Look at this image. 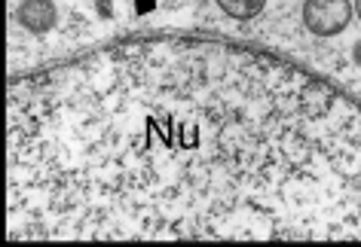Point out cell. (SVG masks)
<instances>
[{
    "instance_id": "cell-3",
    "label": "cell",
    "mask_w": 361,
    "mask_h": 247,
    "mask_svg": "<svg viewBox=\"0 0 361 247\" xmlns=\"http://www.w3.org/2000/svg\"><path fill=\"white\" fill-rule=\"evenodd\" d=\"M214 4L221 6L224 15L236 18V22H251V18H257L264 13L267 0H214Z\"/></svg>"
},
{
    "instance_id": "cell-4",
    "label": "cell",
    "mask_w": 361,
    "mask_h": 247,
    "mask_svg": "<svg viewBox=\"0 0 361 247\" xmlns=\"http://www.w3.org/2000/svg\"><path fill=\"white\" fill-rule=\"evenodd\" d=\"M355 15H358V22H361V0H355Z\"/></svg>"
},
{
    "instance_id": "cell-2",
    "label": "cell",
    "mask_w": 361,
    "mask_h": 247,
    "mask_svg": "<svg viewBox=\"0 0 361 247\" xmlns=\"http://www.w3.org/2000/svg\"><path fill=\"white\" fill-rule=\"evenodd\" d=\"M16 22L31 34H47L59 22V9L52 0H22L16 6Z\"/></svg>"
},
{
    "instance_id": "cell-1",
    "label": "cell",
    "mask_w": 361,
    "mask_h": 247,
    "mask_svg": "<svg viewBox=\"0 0 361 247\" xmlns=\"http://www.w3.org/2000/svg\"><path fill=\"white\" fill-rule=\"evenodd\" d=\"M352 0H303L300 18L303 27L315 37H337L352 22Z\"/></svg>"
}]
</instances>
